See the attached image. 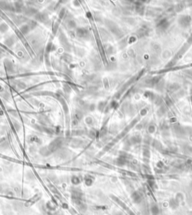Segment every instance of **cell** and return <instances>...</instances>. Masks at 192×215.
I'll list each match as a JSON object with an SVG mask.
<instances>
[{
  "mask_svg": "<svg viewBox=\"0 0 192 215\" xmlns=\"http://www.w3.org/2000/svg\"><path fill=\"white\" fill-rule=\"evenodd\" d=\"M62 144H63V139L61 138H56L53 141V142L48 145L47 148L51 153H53V152L56 151V150H58V149L62 145Z\"/></svg>",
  "mask_w": 192,
  "mask_h": 215,
  "instance_id": "obj_1",
  "label": "cell"
},
{
  "mask_svg": "<svg viewBox=\"0 0 192 215\" xmlns=\"http://www.w3.org/2000/svg\"><path fill=\"white\" fill-rule=\"evenodd\" d=\"M41 198V193L35 194V195L33 197L30 198L28 201L26 202L25 206L26 207H30V206H32V205H34L35 203H36V202H38V200H40Z\"/></svg>",
  "mask_w": 192,
  "mask_h": 215,
  "instance_id": "obj_2",
  "label": "cell"
},
{
  "mask_svg": "<svg viewBox=\"0 0 192 215\" xmlns=\"http://www.w3.org/2000/svg\"><path fill=\"white\" fill-rule=\"evenodd\" d=\"M77 35L82 39H86L87 36L89 35V31L85 28H78L76 31Z\"/></svg>",
  "mask_w": 192,
  "mask_h": 215,
  "instance_id": "obj_3",
  "label": "cell"
},
{
  "mask_svg": "<svg viewBox=\"0 0 192 215\" xmlns=\"http://www.w3.org/2000/svg\"><path fill=\"white\" fill-rule=\"evenodd\" d=\"M49 188H50V189L51 190L53 193H54V194H55L56 197H59V198H62V195H61L60 192L59 191L58 189H57L56 187H54L53 185L50 184V185H49Z\"/></svg>",
  "mask_w": 192,
  "mask_h": 215,
  "instance_id": "obj_4",
  "label": "cell"
},
{
  "mask_svg": "<svg viewBox=\"0 0 192 215\" xmlns=\"http://www.w3.org/2000/svg\"><path fill=\"white\" fill-rule=\"evenodd\" d=\"M35 18L38 20H39V21H41V22H44V21H46V20L48 19V17H47V15L46 14L40 13L37 16H35Z\"/></svg>",
  "mask_w": 192,
  "mask_h": 215,
  "instance_id": "obj_5",
  "label": "cell"
},
{
  "mask_svg": "<svg viewBox=\"0 0 192 215\" xmlns=\"http://www.w3.org/2000/svg\"><path fill=\"white\" fill-rule=\"evenodd\" d=\"M83 144V141L80 139H74L71 142V145L72 147H79L82 145Z\"/></svg>",
  "mask_w": 192,
  "mask_h": 215,
  "instance_id": "obj_6",
  "label": "cell"
},
{
  "mask_svg": "<svg viewBox=\"0 0 192 215\" xmlns=\"http://www.w3.org/2000/svg\"><path fill=\"white\" fill-rule=\"evenodd\" d=\"M40 154H41L42 156H49L50 154H51L52 153L50 150H49V149L47 147H42L41 149V150H40Z\"/></svg>",
  "mask_w": 192,
  "mask_h": 215,
  "instance_id": "obj_7",
  "label": "cell"
},
{
  "mask_svg": "<svg viewBox=\"0 0 192 215\" xmlns=\"http://www.w3.org/2000/svg\"><path fill=\"white\" fill-rule=\"evenodd\" d=\"M30 26L29 25H23V26L20 27V31H21L23 34H26L30 30Z\"/></svg>",
  "mask_w": 192,
  "mask_h": 215,
  "instance_id": "obj_8",
  "label": "cell"
},
{
  "mask_svg": "<svg viewBox=\"0 0 192 215\" xmlns=\"http://www.w3.org/2000/svg\"><path fill=\"white\" fill-rule=\"evenodd\" d=\"M36 12H37V11L35 9H34V8H28V9H26L25 11V14L28 15V16H32V15H34Z\"/></svg>",
  "mask_w": 192,
  "mask_h": 215,
  "instance_id": "obj_9",
  "label": "cell"
},
{
  "mask_svg": "<svg viewBox=\"0 0 192 215\" xmlns=\"http://www.w3.org/2000/svg\"><path fill=\"white\" fill-rule=\"evenodd\" d=\"M85 183L88 186L92 185L93 183V178L90 176H86V179H85Z\"/></svg>",
  "mask_w": 192,
  "mask_h": 215,
  "instance_id": "obj_10",
  "label": "cell"
},
{
  "mask_svg": "<svg viewBox=\"0 0 192 215\" xmlns=\"http://www.w3.org/2000/svg\"><path fill=\"white\" fill-rule=\"evenodd\" d=\"M8 30V26H6V24H5V23H2L1 25H0V32H6Z\"/></svg>",
  "mask_w": 192,
  "mask_h": 215,
  "instance_id": "obj_11",
  "label": "cell"
},
{
  "mask_svg": "<svg viewBox=\"0 0 192 215\" xmlns=\"http://www.w3.org/2000/svg\"><path fill=\"white\" fill-rule=\"evenodd\" d=\"M71 181H72V183L74 184H79L80 183V180L79 179V177L77 176H74L71 179Z\"/></svg>",
  "mask_w": 192,
  "mask_h": 215,
  "instance_id": "obj_12",
  "label": "cell"
},
{
  "mask_svg": "<svg viewBox=\"0 0 192 215\" xmlns=\"http://www.w3.org/2000/svg\"><path fill=\"white\" fill-rule=\"evenodd\" d=\"M75 26H76V23H75V22H74V21H70V22H68V26L70 28V29H73V28H74L75 27Z\"/></svg>",
  "mask_w": 192,
  "mask_h": 215,
  "instance_id": "obj_13",
  "label": "cell"
},
{
  "mask_svg": "<svg viewBox=\"0 0 192 215\" xmlns=\"http://www.w3.org/2000/svg\"><path fill=\"white\" fill-rule=\"evenodd\" d=\"M5 65L7 66L8 69L11 70V69H12V65H11V63H10V62H9L8 60H5Z\"/></svg>",
  "mask_w": 192,
  "mask_h": 215,
  "instance_id": "obj_14",
  "label": "cell"
},
{
  "mask_svg": "<svg viewBox=\"0 0 192 215\" xmlns=\"http://www.w3.org/2000/svg\"><path fill=\"white\" fill-rule=\"evenodd\" d=\"M18 86H19L20 88H22V89H23V88H25L26 85H25V84H23V82H20L19 84H18Z\"/></svg>",
  "mask_w": 192,
  "mask_h": 215,
  "instance_id": "obj_15",
  "label": "cell"
},
{
  "mask_svg": "<svg viewBox=\"0 0 192 215\" xmlns=\"http://www.w3.org/2000/svg\"><path fill=\"white\" fill-rule=\"evenodd\" d=\"M77 215H80V214H77Z\"/></svg>",
  "mask_w": 192,
  "mask_h": 215,
  "instance_id": "obj_16",
  "label": "cell"
}]
</instances>
